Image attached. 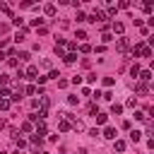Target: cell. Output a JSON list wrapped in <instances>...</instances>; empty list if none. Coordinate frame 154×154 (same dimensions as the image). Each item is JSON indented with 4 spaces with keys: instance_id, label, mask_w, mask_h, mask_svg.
I'll return each mask as SVG.
<instances>
[{
    "instance_id": "26",
    "label": "cell",
    "mask_w": 154,
    "mask_h": 154,
    "mask_svg": "<svg viewBox=\"0 0 154 154\" xmlns=\"http://www.w3.org/2000/svg\"><path fill=\"white\" fill-rule=\"evenodd\" d=\"M118 7H120V10H128V7H130V2H128V0H120V2H118Z\"/></svg>"
},
{
    "instance_id": "32",
    "label": "cell",
    "mask_w": 154,
    "mask_h": 154,
    "mask_svg": "<svg viewBox=\"0 0 154 154\" xmlns=\"http://www.w3.org/2000/svg\"><path fill=\"white\" fill-rule=\"evenodd\" d=\"M89 113H91V116H96V113H99V106H94V103H91V106H89Z\"/></svg>"
},
{
    "instance_id": "5",
    "label": "cell",
    "mask_w": 154,
    "mask_h": 154,
    "mask_svg": "<svg viewBox=\"0 0 154 154\" xmlns=\"http://www.w3.org/2000/svg\"><path fill=\"white\" fill-rule=\"evenodd\" d=\"M137 77H140V82L144 84V82H149V79H152V70H140V75H137Z\"/></svg>"
},
{
    "instance_id": "1",
    "label": "cell",
    "mask_w": 154,
    "mask_h": 154,
    "mask_svg": "<svg viewBox=\"0 0 154 154\" xmlns=\"http://www.w3.org/2000/svg\"><path fill=\"white\" fill-rule=\"evenodd\" d=\"M132 55H142V58H152V48L147 43H137L132 48Z\"/></svg>"
},
{
    "instance_id": "6",
    "label": "cell",
    "mask_w": 154,
    "mask_h": 154,
    "mask_svg": "<svg viewBox=\"0 0 154 154\" xmlns=\"http://www.w3.org/2000/svg\"><path fill=\"white\" fill-rule=\"evenodd\" d=\"M111 29H113V34H118V36H123V31H125V26H123L120 22H113V24H111Z\"/></svg>"
},
{
    "instance_id": "27",
    "label": "cell",
    "mask_w": 154,
    "mask_h": 154,
    "mask_svg": "<svg viewBox=\"0 0 154 154\" xmlns=\"http://www.w3.org/2000/svg\"><path fill=\"white\" fill-rule=\"evenodd\" d=\"M113 82H116L113 77H103V84H106V87H113Z\"/></svg>"
},
{
    "instance_id": "29",
    "label": "cell",
    "mask_w": 154,
    "mask_h": 154,
    "mask_svg": "<svg viewBox=\"0 0 154 154\" xmlns=\"http://www.w3.org/2000/svg\"><path fill=\"white\" fill-rule=\"evenodd\" d=\"M31 24H34V26H41V24H43V19H41V17H36V19H31Z\"/></svg>"
},
{
    "instance_id": "22",
    "label": "cell",
    "mask_w": 154,
    "mask_h": 154,
    "mask_svg": "<svg viewBox=\"0 0 154 154\" xmlns=\"http://www.w3.org/2000/svg\"><path fill=\"white\" fill-rule=\"evenodd\" d=\"M48 77H51V79H58V77H60V72H58V70H51V72H48ZM48 77H46V79H48Z\"/></svg>"
},
{
    "instance_id": "17",
    "label": "cell",
    "mask_w": 154,
    "mask_h": 154,
    "mask_svg": "<svg viewBox=\"0 0 154 154\" xmlns=\"http://www.w3.org/2000/svg\"><path fill=\"white\" fill-rule=\"evenodd\" d=\"M130 75H132V77H137V75H140V65H137V63L130 67Z\"/></svg>"
},
{
    "instance_id": "13",
    "label": "cell",
    "mask_w": 154,
    "mask_h": 154,
    "mask_svg": "<svg viewBox=\"0 0 154 154\" xmlns=\"http://www.w3.org/2000/svg\"><path fill=\"white\" fill-rule=\"evenodd\" d=\"M94 118H96V123H99V125H103V123L108 120V116H106V113H96Z\"/></svg>"
},
{
    "instance_id": "3",
    "label": "cell",
    "mask_w": 154,
    "mask_h": 154,
    "mask_svg": "<svg viewBox=\"0 0 154 154\" xmlns=\"http://www.w3.org/2000/svg\"><path fill=\"white\" fill-rule=\"evenodd\" d=\"M36 75H38V67H36V65H29V67L24 70V77H26V79H36Z\"/></svg>"
},
{
    "instance_id": "2",
    "label": "cell",
    "mask_w": 154,
    "mask_h": 154,
    "mask_svg": "<svg viewBox=\"0 0 154 154\" xmlns=\"http://www.w3.org/2000/svg\"><path fill=\"white\" fill-rule=\"evenodd\" d=\"M58 128H60V132H67V130H72V120L70 118H60V123H58Z\"/></svg>"
},
{
    "instance_id": "28",
    "label": "cell",
    "mask_w": 154,
    "mask_h": 154,
    "mask_svg": "<svg viewBox=\"0 0 154 154\" xmlns=\"http://www.w3.org/2000/svg\"><path fill=\"white\" fill-rule=\"evenodd\" d=\"M77 22H87V14L84 12H77Z\"/></svg>"
},
{
    "instance_id": "4",
    "label": "cell",
    "mask_w": 154,
    "mask_h": 154,
    "mask_svg": "<svg viewBox=\"0 0 154 154\" xmlns=\"http://www.w3.org/2000/svg\"><path fill=\"white\" fill-rule=\"evenodd\" d=\"M116 135H118V132H116V128H111V125H108V128H103V135H101V137H106V140H116Z\"/></svg>"
},
{
    "instance_id": "30",
    "label": "cell",
    "mask_w": 154,
    "mask_h": 154,
    "mask_svg": "<svg viewBox=\"0 0 154 154\" xmlns=\"http://www.w3.org/2000/svg\"><path fill=\"white\" fill-rule=\"evenodd\" d=\"M77 38H79V41H84V38H87V31H82V29H79V31H77Z\"/></svg>"
},
{
    "instance_id": "16",
    "label": "cell",
    "mask_w": 154,
    "mask_h": 154,
    "mask_svg": "<svg viewBox=\"0 0 154 154\" xmlns=\"http://www.w3.org/2000/svg\"><path fill=\"white\" fill-rule=\"evenodd\" d=\"M17 58H19V60H29V53H26V51H17Z\"/></svg>"
},
{
    "instance_id": "7",
    "label": "cell",
    "mask_w": 154,
    "mask_h": 154,
    "mask_svg": "<svg viewBox=\"0 0 154 154\" xmlns=\"http://www.w3.org/2000/svg\"><path fill=\"white\" fill-rule=\"evenodd\" d=\"M128 46H130V43H128V38H123V36L116 41V48H118V51H128Z\"/></svg>"
},
{
    "instance_id": "10",
    "label": "cell",
    "mask_w": 154,
    "mask_h": 154,
    "mask_svg": "<svg viewBox=\"0 0 154 154\" xmlns=\"http://www.w3.org/2000/svg\"><path fill=\"white\" fill-rule=\"evenodd\" d=\"M130 140H132V142H140V140H142V132H140V130H130Z\"/></svg>"
},
{
    "instance_id": "14",
    "label": "cell",
    "mask_w": 154,
    "mask_h": 154,
    "mask_svg": "<svg viewBox=\"0 0 154 154\" xmlns=\"http://www.w3.org/2000/svg\"><path fill=\"white\" fill-rule=\"evenodd\" d=\"M43 12H46L48 17H53V14H55V5H46V7H43Z\"/></svg>"
},
{
    "instance_id": "11",
    "label": "cell",
    "mask_w": 154,
    "mask_h": 154,
    "mask_svg": "<svg viewBox=\"0 0 154 154\" xmlns=\"http://www.w3.org/2000/svg\"><path fill=\"white\" fill-rule=\"evenodd\" d=\"M63 60H65L67 65H72V63L77 60V55H75V53H67V55H63Z\"/></svg>"
},
{
    "instance_id": "9",
    "label": "cell",
    "mask_w": 154,
    "mask_h": 154,
    "mask_svg": "<svg viewBox=\"0 0 154 154\" xmlns=\"http://www.w3.org/2000/svg\"><path fill=\"white\" fill-rule=\"evenodd\" d=\"M113 149L116 152H125V142L123 140H113Z\"/></svg>"
},
{
    "instance_id": "25",
    "label": "cell",
    "mask_w": 154,
    "mask_h": 154,
    "mask_svg": "<svg viewBox=\"0 0 154 154\" xmlns=\"http://www.w3.org/2000/svg\"><path fill=\"white\" fill-rule=\"evenodd\" d=\"M22 130H24V132H31V123L24 120V123H22Z\"/></svg>"
},
{
    "instance_id": "19",
    "label": "cell",
    "mask_w": 154,
    "mask_h": 154,
    "mask_svg": "<svg viewBox=\"0 0 154 154\" xmlns=\"http://www.w3.org/2000/svg\"><path fill=\"white\" fill-rule=\"evenodd\" d=\"M101 41H103V43H108V41H113V36L106 31V34H101Z\"/></svg>"
},
{
    "instance_id": "21",
    "label": "cell",
    "mask_w": 154,
    "mask_h": 154,
    "mask_svg": "<svg viewBox=\"0 0 154 154\" xmlns=\"http://www.w3.org/2000/svg\"><path fill=\"white\" fill-rule=\"evenodd\" d=\"M17 63H19L17 55H14V58H7V65H10V67H17Z\"/></svg>"
},
{
    "instance_id": "31",
    "label": "cell",
    "mask_w": 154,
    "mask_h": 154,
    "mask_svg": "<svg viewBox=\"0 0 154 154\" xmlns=\"http://www.w3.org/2000/svg\"><path fill=\"white\" fill-rule=\"evenodd\" d=\"M125 106H128V108H135V96H130V99H128V103H125Z\"/></svg>"
},
{
    "instance_id": "23",
    "label": "cell",
    "mask_w": 154,
    "mask_h": 154,
    "mask_svg": "<svg viewBox=\"0 0 154 154\" xmlns=\"http://www.w3.org/2000/svg\"><path fill=\"white\" fill-rule=\"evenodd\" d=\"M24 91H26V94H29V96H34V94H36V87H34V84H29V87H26V89H24Z\"/></svg>"
},
{
    "instance_id": "20",
    "label": "cell",
    "mask_w": 154,
    "mask_h": 154,
    "mask_svg": "<svg viewBox=\"0 0 154 154\" xmlns=\"http://www.w3.org/2000/svg\"><path fill=\"white\" fill-rule=\"evenodd\" d=\"M79 51H82V53H89L91 46H89V43H79Z\"/></svg>"
},
{
    "instance_id": "12",
    "label": "cell",
    "mask_w": 154,
    "mask_h": 154,
    "mask_svg": "<svg viewBox=\"0 0 154 154\" xmlns=\"http://www.w3.org/2000/svg\"><path fill=\"white\" fill-rule=\"evenodd\" d=\"M111 113H113V116H120V113H123V106H120V103H113V106H111Z\"/></svg>"
},
{
    "instance_id": "8",
    "label": "cell",
    "mask_w": 154,
    "mask_h": 154,
    "mask_svg": "<svg viewBox=\"0 0 154 154\" xmlns=\"http://www.w3.org/2000/svg\"><path fill=\"white\" fill-rule=\"evenodd\" d=\"M135 91H137V94H142V96H147V94H149L147 84H142V82H137V84H135Z\"/></svg>"
},
{
    "instance_id": "24",
    "label": "cell",
    "mask_w": 154,
    "mask_h": 154,
    "mask_svg": "<svg viewBox=\"0 0 154 154\" xmlns=\"http://www.w3.org/2000/svg\"><path fill=\"white\" fill-rule=\"evenodd\" d=\"M67 103H70V106H77L79 99H77V96H67Z\"/></svg>"
},
{
    "instance_id": "18",
    "label": "cell",
    "mask_w": 154,
    "mask_h": 154,
    "mask_svg": "<svg viewBox=\"0 0 154 154\" xmlns=\"http://www.w3.org/2000/svg\"><path fill=\"white\" fill-rule=\"evenodd\" d=\"M0 108L7 111V108H10V99H0Z\"/></svg>"
},
{
    "instance_id": "33",
    "label": "cell",
    "mask_w": 154,
    "mask_h": 154,
    "mask_svg": "<svg viewBox=\"0 0 154 154\" xmlns=\"http://www.w3.org/2000/svg\"><path fill=\"white\" fill-rule=\"evenodd\" d=\"M5 82H7V77H5V75H0V87H2Z\"/></svg>"
},
{
    "instance_id": "34",
    "label": "cell",
    "mask_w": 154,
    "mask_h": 154,
    "mask_svg": "<svg viewBox=\"0 0 154 154\" xmlns=\"http://www.w3.org/2000/svg\"><path fill=\"white\" fill-rule=\"evenodd\" d=\"M12 154H19V152H12Z\"/></svg>"
},
{
    "instance_id": "15",
    "label": "cell",
    "mask_w": 154,
    "mask_h": 154,
    "mask_svg": "<svg viewBox=\"0 0 154 154\" xmlns=\"http://www.w3.org/2000/svg\"><path fill=\"white\" fill-rule=\"evenodd\" d=\"M24 36H26V29H19V31H17V36H14V41H22Z\"/></svg>"
}]
</instances>
